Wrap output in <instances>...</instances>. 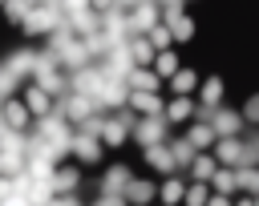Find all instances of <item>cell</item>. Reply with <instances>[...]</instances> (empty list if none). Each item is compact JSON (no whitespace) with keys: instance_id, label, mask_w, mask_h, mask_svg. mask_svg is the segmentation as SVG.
<instances>
[{"instance_id":"6","label":"cell","mask_w":259,"mask_h":206,"mask_svg":"<svg viewBox=\"0 0 259 206\" xmlns=\"http://www.w3.org/2000/svg\"><path fill=\"white\" fill-rule=\"evenodd\" d=\"M174 89H190V73H178L174 77Z\"/></svg>"},{"instance_id":"4","label":"cell","mask_w":259,"mask_h":206,"mask_svg":"<svg viewBox=\"0 0 259 206\" xmlns=\"http://www.w3.org/2000/svg\"><path fill=\"white\" fill-rule=\"evenodd\" d=\"M186 109H190V105H186V101H174V105H170V117H174V121H178V117H186Z\"/></svg>"},{"instance_id":"3","label":"cell","mask_w":259,"mask_h":206,"mask_svg":"<svg viewBox=\"0 0 259 206\" xmlns=\"http://www.w3.org/2000/svg\"><path fill=\"white\" fill-rule=\"evenodd\" d=\"M194 170H198V178H210V174H214V162L202 158V162H194Z\"/></svg>"},{"instance_id":"2","label":"cell","mask_w":259,"mask_h":206,"mask_svg":"<svg viewBox=\"0 0 259 206\" xmlns=\"http://www.w3.org/2000/svg\"><path fill=\"white\" fill-rule=\"evenodd\" d=\"M28 105H32V113H45V93H28Z\"/></svg>"},{"instance_id":"1","label":"cell","mask_w":259,"mask_h":206,"mask_svg":"<svg viewBox=\"0 0 259 206\" xmlns=\"http://www.w3.org/2000/svg\"><path fill=\"white\" fill-rule=\"evenodd\" d=\"M4 109H8V121H16V125L24 121V105H20V101H8Z\"/></svg>"},{"instance_id":"8","label":"cell","mask_w":259,"mask_h":206,"mask_svg":"<svg viewBox=\"0 0 259 206\" xmlns=\"http://www.w3.org/2000/svg\"><path fill=\"white\" fill-rule=\"evenodd\" d=\"M239 206H251V202H239Z\"/></svg>"},{"instance_id":"5","label":"cell","mask_w":259,"mask_h":206,"mask_svg":"<svg viewBox=\"0 0 259 206\" xmlns=\"http://www.w3.org/2000/svg\"><path fill=\"white\" fill-rule=\"evenodd\" d=\"M162 194H166V202H174V198L182 194V186H178V182H166V190H162Z\"/></svg>"},{"instance_id":"7","label":"cell","mask_w":259,"mask_h":206,"mask_svg":"<svg viewBox=\"0 0 259 206\" xmlns=\"http://www.w3.org/2000/svg\"><path fill=\"white\" fill-rule=\"evenodd\" d=\"M210 206H227V198H214V202H210Z\"/></svg>"}]
</instances>
